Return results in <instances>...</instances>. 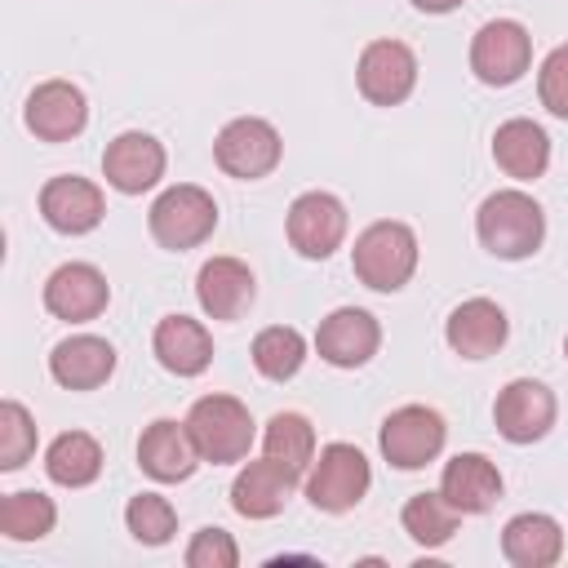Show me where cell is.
I'll list each match as a JSON object with an SVG mask.
<instances>
[{
  "label": "cell",
  "instance_id": "17",
  "mask_svg": "<svg viewBox=\"0 0 568 568\" xmlns=\"http://www.w3.org/2000/svg\"><path fill=\"white\" fill-rule=\"evenodd\" d=\"M506 337H510V320L493 297H466L444 320V342L462 359H488L506 346Z\"/></svg>",
  "mask_w": 568,
  "mask_h": 568
},
{
  "label": "cell",
  "instance_id": "26",
  "mask_svg": "<svg viewBox=\"0 0 568 568\" xmlns=\"http://www.w3.org/2000/svg\"><path fill=\"white\" fill-rule=\"evenodd\" d=\"M44 475L58 488H89L102 475V444L89 430H62L44 448Z\"/></svg>",
  "mask_w": 568,
  "mask_h": 568
},
{
  "label": "cell",
  "instance_id": "31",
  "mask_svg": "<svg viewBox=\"0 0 568 568\" xmlns=\"http://www.w3.org/2000/svg\"><path fill=\"white\" fill-rule=\"evenodd\" d=\"M124 524H129L133 541H142V546H164V541H173V532H178V510H173L169 497H160V493H138V497H129V506H124Z\"/></svg>",
  "mask_w": 568,
  "mask_h": 568
},
{
  "label": "cell",
  "instance_id": "6",
  "mask_svg": "<svg viewBox=\"0 0 568 568\" xmlns=\"http://www.w3.org/2000/svg\"><path fill=\"white\" fill-rule=\"evenodd\" d=\"M280 155H284L280 129L262 115H235L213 138V164L235 182H257V178L275 173Z\"/></svg>",
  "mask_w": 568,
  "mask_h": 568
},
{
  "label": "cell",
  "instance_id": "27",
  "mask_svg": "<svg viewBox=\"0 0 568 568\" xmlns=\"http://www.w3.org/2000/svg\"><path fill=\"white\" fill-rule=\"evenodd\" d=\"M262 448H266V457H275L284 470H293L302 479L315 462V426L302 413H275L262 430Z\"/></svg>",
  "mask_w": 568,
  "mask_h": 568
},
{
  "label": "cell",
  "instance_id": "32",
  "mask_svg": "<svg viewBox=\"0 0 568 568\" xmlns=\"http://www.w3.org/2000/svg\"><path fill=\"white\" fill-rule=\"evenodd\" d=\"M31 453H36V417L18 399H4L0 404V470H22Z\"/></svg>",
  "mask_w": 568,
  "mask_h": 568
},
{
  "label": "cell",
  "instance_id": "2",
  "mask_svg": "<svg viewBox=\"0 0 568 568\" xmlns=\"http://www.w3.org/2000/svg\"><path fill=\"white\" fill-rule=\"evenodd\" d=\"M351 271L373 293H399L417 271V235L408 222H373L355 235Z\"/></svg>",
  "mask_w": 568,
  "mask_h": 568
},
{
  "label": "cell",
  "instance_id": "22",
  "mask_svg": "<svg viewBox=\"0 0 568 568\" xmlns=\"http://www.w3.org/2000/svg\"><path fill=\"white\" fill-rule=\"evenodd\" d=\"M293 488H297V475L284 470L275 457L244 462V470L231 484V506L244 519H275L284 510V501L293 497Z\"/></svg>",
  "mask_w": 568,
  "mask_h": 568
},
{
  "label": "cell",
  "instance_id": "14",
  "mask_svg": "<svg viewBox=\"0 0 568 568\" xmlns=\"http://www.w3.org/2000/svg\"><path fill=\"white\" fill-rule=\"evenodd\" d=\"M382 346V324L364 306H337L315 328V351L333 368H364Z\"/></svg>",
  "mask_w": 568,
  "mask_h": 568
},
{
  "label": "cell",
  "instance_id": "20",
  "mask_svg": "<svg viewBox=\"0 0 568 568\" xmlns=\"http://www.w3.org/2000/svg\"><path fill=\"white\" fill-rule=\"evenodd\" d=\"M115 373V346L93 333H71L49 351V377L67 390H98Z\"/></svg>",
  "mask_w": 568,
  "mask_h": 568
},
{
  "label": "cell",
  "instance_id": "7",
  "mask_svg": "<svg viewBox=\"0 0 568 568\" xmlns=\"http://www.w3.org/2000/svg\"><path fill=\"white\" fill-rule=\"evenodd\" d=\"M444 439H448V422L435 408H426V404L395 408L382 422V430H377V448H382V457L395 470H422V466H430L444 453Z\"/></svg>",
  "mask_w": 568,
  "mask_h": 568
},
{
  "label": "cell",
  "instance_id": "4",
  "mask_svg": "<svg viewBox=\"0 0 568 568\" xmlns=\"http://www.w3.org/2000/svg\"><path fill=\"white\" fill-rule=\"evenodd\" d=\"M186 430L200 448L204 462L213 466H231L244 462L257 435V422L248 413V404H240L235 395H200L186 413Z\"/></svg>",
  "mask_w": 568,
  "mask_h": 568
},
{
  "label": "cell",
  "instance_id": "18",
  "mask_svg": "<svg viewBox=\"0 0 568 568\" xmlns=\"http://www.w3.org/2000/svg\"><path fill=\"white\" fill-rule=\"evenodd\" d=\"M200 462H204V457H200V448H195L186 422L155 417V422L138 435V466H142V475H151L155 484L191 479Z\"/></svg>",
  "mask_w": 568,
  "mask_h": 568
},
{
  "label": "cell",
  "instance_id": "24",
  "mask_svg": "<svg viewBox=\"0 0 568 568\" xmlns=\"http://www.w3.org/2000/svg\"><path fill=\"white\" fill-rule=\"evenodd\" d=\"M439 493L462 510V515H484L501 497V470L484 453H457L444 462Z\"/></svg>",
  "mask_w": 568,
  "mask_h": 568
},
{
  "label": "cell",
  "instance_id": "36",
  "mask_svg": "<svg viewBox=\"0 0 568 568\" xmlns=\"http://www.w3.org/2000/svg\"><path fill=\"white\" fill-rule=\"evenodd\" d=\"M564 355H568V337H564Z\"/></svg>",
  "mask_w": 568,
  "mask_h": 568
},
{
  "label": "cell",
  "instance_id": "35",
  "mask_svg": "<svg viewBox=\"0 0 568 568\" xmlns=\"http://www.w3.org/2000/svg\"><path fill=\"white\" fill-rule=\"evenodd\" d=\"M462 0H413V9H422V13H453Z\"/></svg>",
  "mask_w": 568,
  "mask_h": 568
},
{
  "label": "cell",
  "instance_id": "9",
  "mask_svg": "<svg viewBox=\"0 0 568 568\" xmlns=\"http://www.w3.org/2000/svg\"><path fill=\"white\" fill-rule=\"evenodd\" d=\"M346 204L333 195V191H302L293 204H288V217H284V231H288V244L306 257V262H324L342 248L346 240Z\"/></svg>",
  "mask_w": 568,
  "mask_h": 568
},
{
  "label": "cell",
  "instance_id": "8",
  "mask_svg": "<svg viewBox=\"0 0 568 568\" xmlns=\"http://www.w3.org/2000/svg\"><path fill=\"white\" fill-rule=\"evenodd\" d=\"M532 67V36L515 18H488L470 40V71L479 84L506 89Z\"/></svg>",
  "mask_w": 568,
  "mask_h": 568
},
{
  "label": "cell",
  "instance_id": "10",
  "mask_svg": "<svg viewBox=\"0 0 568 568\" xmlns=\"http://www.w3.org/2000/svg\"><path fill=\"white\" fill-rule=\"evenodd\" d=\"M355 84L364 93V102L373 106H399L413 89H417V53L395 40V36H382V40H368L359 62H355Z\"/></svg>",
  "mask_w": 568,
  "mask_h": 568
},
{
  "label": "cell",
  "instance_id": "28",
  "mask_svg": "<svg viewBox=\"0 0 568 568\" xmlns=\"http://www.w3.org/2000/svg\"><path fill=\"white\" fill-rule=\"evenodd\" d=\"M457 519H462V510H457L444 493H413V497L404 501V510H399L404 532H408L417 546H426V550L453 541Z\"/></svg>",
  "mask_w": 568,
  "mask_h": 568
},
{
  "label": "cell",
  "instance_id": "34",
  "mask_svg": "<svg viewBox=\"0 0 568 568\" xmlns=\"http://www.w3.org/2000/svg\"><path fill=\"white\" fill-rule=\"evenodd\" d=\"M537 98L550 115L568 120V44H555L537 71Z\"/></svg>",
  "mask_w": 568,
  "mask_h": 568
},
{
  "label": "cell",
  "instance_id": "11",
  "mask_svg": "<svg viewBox=\"0 0 568 568\" xmlns=\"http://www.w3.org/2000/svg\"><path fill=\"white\" fill-rule=\"evenodd\" d=\"M555 390L537 377H515L497 390V404H493V422H497V435L506 444H537L550 435L555 426Z\"/></svg>",
  "mask_w": 568,
  "mask_h": 568
},
{
  "label": "cell",
  "instance_id": "33",
  "mask_svg": "<svg viewBox=\"0 0 568 568\" xmlns=\"http://www.w3.org/2000/svg\"><path fill=\"white\" fill-rule=\"evenodd\" d=\"M235 564H240V546L217 524L200 528L191 537V546H186V568H235Z\"/></svg>",
  "mask_w": 568,
  "mask_h": 568
},
{
  "label": "cell",
  "instance_id": "16",
  "mask_svg": "<svg viewBox=\"0 0 568 568\" xmlns=\"http://www.w3.org/2000/svg\"><path fill=\"white\" fill-rule=\"evenodd\" d=\"M40 217L58 235H89L106 217V195H102L98 182L62 173V178H49L40 186Z\"/></svg>",
  "mask_w": 568,
  "mask_h": 568
},
{
  "label": "cell",
  "instance_id": "23",
  "mask_svg": "<svg viewBox=\"0 0 568 568\" xmlns=\"http://www.w3.org/2000/svg\"><path fill=\"white\" fill-rule=\"evenodd\" d=\"M493 160H497V169L506 178L537 182L550 169V138H546V129L537 120L515 115V120L497 124V133H493Z\"/></svg>",
  "mask_w": 568,
  "mask_h": 568
},
{
  "label": "cell",
  "instance_id": "3",
  "mask_svg": "<svg viewBox=\"0 0 568 568\" xmlns=\"http://www.w3.org/2000/svg\"><path fill=\"white\" fill-rule=\"evenodd\" d=\"M146 226H151V240L169 253L200 248L217 231V200L195 182L164 186L146 209Z\"/></svg>",
  "mask_w": 568,
  "mask_h": 568
},
{
  "label": "cell",
  "instance_id": "13",
  "mask_svg": "<svg viewBox=\"0 0 568 568\" xmlns=\"http://www.w3.org/2000/svg\"><path fill=\"white\" fill-rule=\"evenodd\" d=\"M106 302H111V284L93 262H62L44 280V311L53 320L89 324L106 311Z\"/></svg>",
  "mask_w": 568,
  "mask_h": 568
},
{
  "label": "cell",
  "instance_id": "25",
  "mask_svg": "<svg viewBox=\"0 0 568 568\" xmlns=\"http://www.w3.org/2000/svg\"><path fill=\"white\" fill-rule=\"evenodd\" d=\"M501 555L515 568H550L564 559V528L541 510H524L501 528Z\"/></svg>",
  "mask_w": 568,
  "mask_h": 568
},
{
  "label": "cell",
  "instance_id": "15",
  "mask_svg": "<svg viewBox=\"0 0 568 568\" xmlns=\"http://www.w3.org/2000/svg\"><path fill=\"white\" fill-rule=\"evenodd\" d=\"M22 120H27V129L40 142H71L89 124V102H84L80 84H71V80H44V84H36L27 93Z\"/></svg>",
  "mask_w": 568,
  "mask_h": 568
},
{
  "label": "cell",
  "instance_id": "1",
  "mask_svg": "<svg viewBox=\"0 0 568 568\" xmlns=\"http://www.w3.org/2000/svg\"><path fill=\"white\" fill-rule=\"evenodd\" d=\"M475 235L479 244L501 257V262H524L541 248L546 240V213L541 204L519 191V186H506V191H493L484 195L479 213H475Z\"/></svg>",
  "mask_w": 568,
  "mask_h": 568
},
{
  "label": "cell",
  "instance_id": "21",
  "mask_svg": "<svg viewBox=\"0 0 568 568\" xmlns=\"http://www.w3.org/2000/svg\"><path fill=\"white\" fill-rule=\"evenodd\" d=\"M151 351L173 377H200L213 364V337L191 315H164L151 333Z\"/></svg>",
  "mask_w": 568,
  "mask_h": 568
},
{
  "label": "cell",
  "instance_id": "12",
  "mask_svg": "<svg viewBox=\"0 0 568 568\" xmlns=\"http://www.w3.org/2000/svg\"><path fill=\"white\" fill-rule=\"evenodd\" d=\"M164 164H169L164 142L151 138V133H142V129H129V133L111 138L106 151H102V178L120 195H142V191L160 186Z\"/></svg>",
  "mask_w": 568,
  "mask_h": 568
},
{
  "label": "cell",
  "instance_id": "30",
  "mask_svg": "<svg viewBox=\"0 0 568 568\" xmlns=\"http://www.w3.org/2000/svg\"><path fill=\"white\" fill-rule=\"evenodd\" d=\"M53 524H58L53 497H44L36 488L4 493V501H0V532L9 541H40V537L53 532Z\"/></svg>",
  "mask_w": 568,
  "mask_h": 568
},
{
  "label": "cell",
  "instance_id": "5",
  "mask_svg": "<svg viewBox=\"0 0 568 568\" xmlns=\"http://www.w3.org/2000/svg\"><path fill=\"white\" fill-rule=\"evenodd\" d=\"M373 484V470H368V457L355 448V444H324L320 457L311 462L306 470V501L324 515H346L364 501Z\"/></svg>",
  "mask_w": 568,
  "mask_h": 568
},
{
  "label": "cell",
  "instance_id": "29",
  "mask_svg": "<svg viewBox=\"0 0 568 568\" xmlns=\"http://www.w3.org/2000/svg\"><path fill=\"white\" fill-rule=\"evenodd\" d=\"M253 368L266 377V382H288L302 373L306 364V337L293 328V324H271L253 337Z\"/></svg>",
  "mask_w": 568,
  "mask_h": 568
},
{
  "label": "cell",
  "instance_id": "19",
  "mask_svg": "<svg viewBox=\"0 0 568 568\" xmlns=\"http://www.w3.org/2000/svg\"><path fill=\"white\" fill-rule=\"evenodd\" d=\"M257 297V280L240 257H209L195 275V302L209 320H240Z\"/></svg>",
  "mask_w": 568,
  "mask_h": 568
}]
</instances>
